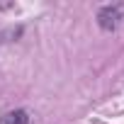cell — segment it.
<instances>
[{
	"instance_id": "cell-1",
	"label": "cell",
	"mask_w": 124,
	"mask_h": 124,
	"mask_svg": "<svg viewBox=\"0 0 124 124\" xmlns=\"http://www.w3.org/2000/svg\"><path fill=\"white\" fill-rule=\"evenodd\" d=\"M124 20V3H112L97 10V24L105 32H114Z\"/></svg>"
},
{
	"instance_id": "cell-2",
	"label": "cell",
	"mask_w": 124,
	"mask_h": 124,
	"mask_svg": "<svg viewBox=\"0 0 124 124\" xmlns=\"http://www.w3.org/2000/svg\"><path fill=\"white\" fill-rule=\"evenodd\" d=\"M29 122H32V117L27 109H12L0 117V124H29Z\"/></svg>"
}]
</instances>
